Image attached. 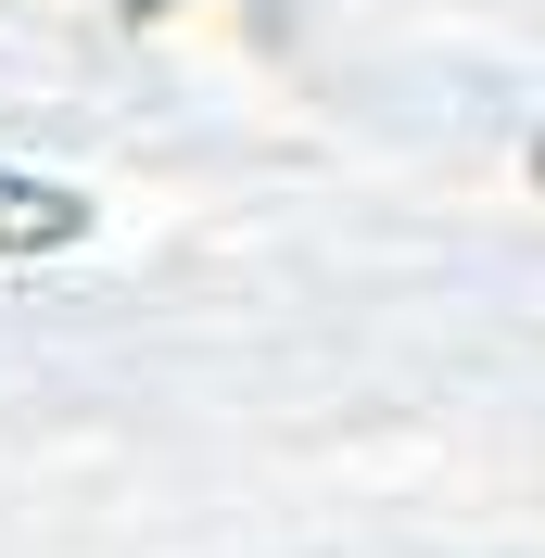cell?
Segmentation results:
<instances>
[{
  "label": "cell",
  "instance_id": "6da1fadb",
  "mask_svg": "<svg viewBox=\"0 0 545 558\" xmlns=\"http://www.w3.org/2000/svg\"><path fill=\"white\" fill-rule=\"evenodd\" d=\"M76 242H89V191L0 166V267H38V254H76Z\"/></svg>",
  "mask_w": 545,
  "mask_h": 558
},
{
  "label": "cell",
  "instance_id": "7a4b0ae2",
  "mask_svg": "<svg viewBox=\"0 0 545 558\" xmlns=\"http://www.w3.org/2000/svg\"><path fill=\"white\" fill-rule=\"evenodd\" d=\"M166 13H191V0H114V26H166Z\"/></svg>",
  "mask_w": 545,
  "mask_h": 558
}]
</instances>
